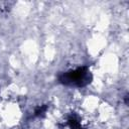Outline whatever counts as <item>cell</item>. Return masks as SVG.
<instances>
[{"mask_svg":"<svg viewBox=\"0 0 129 129\" xmlns=\"http://www.w3.org/2000/svg\"><path fill=\"white\" fill-rule=\"evenodd\" d=\"M46 110V106H41V107H38L35 111H34V115L35 116H40L42 115Z\"/></svg>","mask_w":129,"mask_h":129,"instance_id":"cell-3","label":"cell"},{"mask_svg":"<svg viewBox=\"0 0 129 129\" xmlns=\"http://www.w3.org/2000/svg\"><path fill=\"white\" fill-rule=\"evenodd\" d=\"M62 129H86V127L79 115L71 114L67 117Z\"/></svg>","mask_w":129,"mask_h":129,"instance_id":"cell-2","label":"cell"},{"mask_svg":"<svg viewBox=\"0 0 129 129\" xmlns=\"http://www.w3.org/2000/svg\"><path fill=\"white\" fill-rule=\"evenodd\" d=\"M93 76L88 67H79L74 70H70L62 73L58 77V82L68 87L82 88L89 85L92 82Z\"/></svg>","mask_w":129,"mask_h":129,"instance_id":"cell-1","label":"cell"}]
</instances>
